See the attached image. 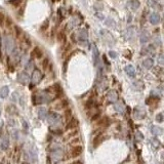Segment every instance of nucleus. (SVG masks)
Wrapping results in <instances>:
<instances>
[{"label":"nucleus","mask_w":164,"mask_h":164,"mask_svg":"<svg viewBox=\"0 0 164 164\" xmlns=\"http://www.w3.org/2000/svg\"><path fill=\"white\" fill-rule=\"evenodd\" d=\"M77 125H78L77 119H75V118H72V119L69 120L68 124H67V129H73V128H75V127H77Z\"/></svg>","instance_id":"obj_19"},{"label":"nucleus","mask_w":164,"mask_h":164,"mask_svg":"<svg viewBox=\"0 0 164 164\" xmlns=\"http://www.w3.org/2000/svg\"><path fill=\"white\" fill-rule=\"evenodd\" d=\"M151 143H152V145L154 146L155 148L159 147V142H158L157 138H152V140H151Z\"/></svg>","instance_id":"obj_32"},{"label":"nucleus","mask_w":164,"mask_h":164,"mask_svg":"<svg viewBox=\"0 0 164 164\" xmlns=\"http://www.w3.org/2000/svg\"><path fill=\"white\" fill-rule=\"evenodd\" d=\"M124 71H125V73H126L127 75L129 76V77L134 78V76H136V69L134 68V66H131V65L126 66V67H125V69H124Z\"/></svg>","instance_id":"obj_11"},{"label":"nucleus","mask_w":164,"mask_h":164,"mask_svg":"<svg viewBox=\"0 0 164 164\" xmlns=\"http://www.w3.org/2000/svg\"><path fill=\"white\" fill-rule=\"evenodd\" d=\"M129 7H130L132 10H136L140 7V5H141V3H140V1L138 0H130L129 1Z\"/></svg>","instance_id":"obj_21"},{"label":"nucleus","mask_w":164,"mask_h":164,"mask_svg":"<svg viewBox=\"0 0 164 164\" xmlns=\"http://www.w3.org/2000/svg\"><path fill=\"white\" fill-rule=\"evenodd\" d=\"M153 64H154L153 59H146L145 61L143 62V66L146 69H151L153 67Z\"/></svg>","instance_id":"obj_23"},{"label":"nucleus","mask_w":164,"mask_h":164,"mask_svg":"<svg viewBox=\"0 0 164 164\" xmlns=\"http://www.w3.org/2000/svg\"><path fill=\"white\" fill-rule=\"evenodd\" d=\"M8 94H9V88H8V86H3L0 88V98H7Z\"/></svg>","instance_id":"obj_18"},{"label":"nucleus","mask_w":164,"mask_h":164,"mask_svg":"<svg viewBox=\"0 0 164 164\" xmlns=\"http://www.w3.org/2000/svg\"><path fill=\"white\" fill-rule=\"evenodd\" d=\"M50 158H52V162H54V163L61 161L64 158L63 148L60 145H54V147L52 148V152H50Z\"/></svg>","instance_id":"obj_2"},{"label":"nucleus","mask_w":164,"mask_h":164,"mask_svg":"<svg viewBox=\"0 0 164 164\" xmlns=\"http://www.w3.org/2000/svg\"><path fill=\"white\" fill-rule=\"evenodd\" d=\"M78 38H79L80 41H87L88 39V33L85 29H81V30L78 32Z\"/></svg>","instance_id":"obj_10"},{"label":"nucleus","mask_w":164,"mask_h":164,"mask_svg":"<svg viewBox=\"0 0 164 164\" xmlns=\"http://www.w3.org/2000/svg\"><path fill=\"white\" fill-rule=\"evenodd\" d=\"M103 141V136L102 134H100V136H98L96 138H94V147H96V146L98 145V144L101 143V142Z\"/></svg>","instance_id":"obj_25"},{"label":"nucleus","mask_w":164,"mask_h":164,"mask_svg":"<svg viewBox=\"0 0 164 164\" xmlns=\"http://www.w3.org/2000/svg\"><path fill=\"white\" fill-rule=\"evenodd\" d=\"M149 21H150V23L152 25H158L160 22V16L158 14H156V12H153L149 16Z\"/></svg>","instance_id":"obj_8"},{"label":"nucleus","mask_w":164,"mask_h":164,"mask_svg":"<svg viewBox=\"0 0 164 164\" xmlns=\"http://www.w3.org/2000/svg\"><path fill=\"white\" fill-rule=\"evenodd\" d=\"M43 78V75L41 71L38 70V69H34L32 73V77H31V85L34 86V85H37Z\"/></svg>","instance_id":"obj_4"},{"label":"nucleus","mask_w":164,"mask_h":164,"mask_svg":"<svg viewBox=\"0 0 164 164\" xmlns=\"http://www.w3.org/2000/svg\"><path fill=\"white\" fill-rule=\"evenodd\" d=\"M33 69V62L32 61H29L28 63L26 64V70H32Z\"/></svg>","instance_id":"obj_33"},{"label":"nucleus","mask_w":164,"mask_h":164,"mask_svg":"<svg viewBox=\"0 0 164 164\" xmlns=\"http://www.w3.org/2000/svg\"><path fill=\"white\" fill-rule=\"evenodd\" d=\"M54 94L49 92L48 90H43V91H37L33 94V103L34 105H40V104H46L52 102L54 98Z\"/></svg>","instance_id":"obj_1"},{"label":"nucleus","mask_w":164,"mask_h":164,"mask_svg":"<svg viewBox=\"0 0 164 164\" xmlns=\"http://www.w3.org/2000/svg\"><path fill=\"white\" fill-rule=\"evenodd\" d=\"M98 116H100V114H98H98H96V115H94V117H92V120L98 119Z\"/></svg>","instance_id":"obj_39"},{"label":"nucleus","mask_w":164,"mask_h":164,"mask_svg":"<svg viewBox=\"0 0 164 164\" xmlns=\"http://www.w3.org/2000/svg\"><path fill=\"white\" fill-rule=\"evenodd\" d=\"M109 54H110V56L112 58V59H116V58H117V54H116L115 52H112V50L109 52Z\"/></svg>","instance_id":"obj_37"},{"label":"nucleus","mask_w":164,"mask_h":164,"mask_svg":"<svg viewBox=\"0 0 164 164\" xmlns=\"http://www.w3.org/2000/svg\"><path fill=\"white\" fill-rule=\"evenodd\" d=\"M156 121L157 122H163L164 121V112L159 113V114L156 116Z\"/></svg>","instance_id":"obj_27"},{"label":"nucleus","mask_w":164,"mask_h":164,"mask_svg":"<svg viewBox=\"0 0 164 164\" xmlns=\"http://www.w3.org/2000/svg\"><path fill=\"white\" fill-rule=\"evenodd\" d=\"M149 38H150V36H149V34H148L147 32H143L141 35V43L142 44H144V43H147L148 41H149Z\"/></svg>","instance_id":"obj_24"},{"label":"nucleus","mask_w":164,"mask_h":164,"mask_svg":"<svg viewBox=\"0 0 164 164\" xmlns=\"http://www.w3.org/2000/svg\"><path fill=\"white\" fill-rule=\"evenodd\" d=\"M151 132H152L153 136H160V134L163 132V129L159 126H152L151 127Z\"/></svg>","instance_id":"obj_20"},{"label":"nucleus","mask_w":164,"mask_h":164,"mask_svg":"<svg viewBox=\"0 0 164 164\" xmlns=\"http://www.w3.org/2000/svg\"><path fill=\"white\" fill-rule=\"evenodd\" d=\"M52 94H54V96H59L60 94H63L62 87H61V85H60L59 83H56V84L52 87Z\"/></svg>","instance_id":"obj_16"},{"label":"nucleus","mask_w":164,"mask_h":164,"mask_svg":"<svg viewBox=\"0 0 164 164\" xmlns=\"http://www.w3.org/2000/svg\"><path fill=\"white\" fill-rule=\"evenodd\" d=\"M6 22H7V26H8V27H9L10 25H12V19H7V20H6Z\"/></svg>","instance_id":"obj_38"},{"label":"nucleus","mask_w":164,"mask_h":164,"mask_svg":"<svg viewBox=\"0 0 164 164\" xmlns=\"http://www.w3.org/2000/svg\"><path fill=\"white\" fill-rule=\"evenodd\" d=\"M32 56L33 58H35V59H40V58H42V56H43V52H42V50L39 48L38 46H36L35 48L33 49L32 50Z\"/></svg>","instance_id":"obj_13"},{"label":"nucleus","mask_w":164,"mask_h":164,"mask_svg":"<svg viewBox=\"0 0 164 164\" xmlns=\"http://www.w3.org/2000/svg\"><path fill=\"white\" fill-rule=\"evenodd\" d=\"M107 98L110 103H116L118 101V92L116 90H110L107 94Z\"/></svg>","instance_id":"obj_7"},{"label":"nucleus","mask_w":164,"mask_h":164,"mask_svg":"<svg viewBox=\"0 0 164 164\" xmlns=\"http://www.w3.org/2000/svg\"><path fill=\"white\" fill-rule=\"evenodd\" d=\"M47 66H48V60L47 59H44L42 62V67H43V70H46Z\"/></svg>","instance_id":"obj_34"},{"label":"nucleus","mask_w":164,"mask_h":164,"mask_svg":"<svg viewBox=\"0 0 164 164\" xmlns=\"http://www.w3.org/2000/svg\"><path fill=\"white\" fill-rule=\"evenodd\" d=\"M8 146H9V138H8V136H3L2 140H1V150L6 151L7 148H8Z\"/></svg>","instance_id":"obj_15"},{"label":"nucleus","mask_w":164,"mask_h":164,"mask_svg":"<svg viewBox=\"0 0 164 164\" xmlns=\"http://www.w3.org/2000/svg\"><path fill=\"white\" fill-rule=\"evenodd\" d=\"M38 117L40 120H45V118L47 117V110L44 107H41V108L38 109Z\"/></svg>","instance_id":"obj_17"},{"label":"nucleus","mask_w":164,"mask_h":164,"mask_svg":"<svg viewBox=\"0 0 164 164\" xmlns=\"http://www.w3.org/2000/svg\"><path fill=\"white\" fill-rule=\"evenodd\" d=\"M134 116L138 119H143L146 116V111L142 108H136V110H134Z\"/></svg>","instance_id":"obj_12"},{"label":"nucleus","mask_w":164,"mask_h":164,"mask_svg":"<svg viewBox=\"0 0 164 164\" xmlns=\"http://www.w3.org/2000/svg\"><path fill=\"white\" fill-rule=\"evenodd\" d=\"M114 109L117 113H120V114H123L125 111V106L122 102H116L114 104Z\"/></svg>","instance_id":"obj_9"},{"label":"nucleus","mask_w":164,"mask_h":164,"mask_svg":"<svg viewBox=\"0 0 164 164\" xmlns=\"http://www.w3.org/2000/svg\"><path fill=\"white\" fill-rule=\"evenodd\" d=\"M21 2L22 0H9V3L14 5V6H19L21 4Z\"/></svg>","instance_id":"obj_29"},{"label":"nucleus","mask_w":164,"mask_h":164,"mask_svg":"<svg viewBox=\"0 0 164 164\" xmlns=\"http://www.w3.org/2000/svg\"><path fill=\"white\" fill-rule=\"evenodd\" d=\"M16 36L19 37V36L22 34V29L20 28V27H18V26H16Z\"/></svg>","instance_id":"obj_35"},{"label":"nucleus","mask_w":164,"mask_h":164,"mask_svg":"<svg viewBox=\"0 0 164 164\" xmlns=\"http://www.w3.org/2000/svg\"><path fill=\"white\" fill-rule=\"evenodd\" d=\"M48 26H49V22H48V20H46V21H44V23L42 24V26H41V30L46 31L47 29H48Z\"/></svg>","instance_id":"obj_28"},{"label":"nucleus","mask_w":164,"mask_h":164,"mask_svg":"<svg viewBox=\"0 0 164 164\" xmlns=\"http://www.w3.org/2000/svg\"><path fill=\"white\" fill-rule=\"evenodd\" d=\"M136 138L138 140V141H142V140H144V136H143V134H142L141 131H136Z\"/></svg>","instance_id":"obj_30"},{"label":"nucleus","mask_w":164,"mask_h":164,"mask_svg":"<svg viewBox=\"0 0 164 164\" xmlns=\"http://www.w3.org/2000/svg\"><path fill=\"white\" fill-rule=\"evenodd\" d=\"M4 21H5V16L3 12H0V26H3L4 25Z\"/></svg>","instance_id":"obj_31"},{"label":"nucleus","mask_w":164,"mask_h":164,"mask_svg":"<svg viewBox=\"0 0 164 164\" xmlns=\"http://www.w3.org/2000/svg\"><path fill=\"white\" fill-rule=\"evenodd\" d=\"M92 54H94V65H98V64L100 63V61H98V48H96V45H94V47H92Z\"/></svg>","instance_id":"obj_22"},{"label":"nucleus","mask_w":164,"mask_h":164,"mask_svg":"<svg viewBox=\"0 0 164 164\" xmlns=\"http://www.w3.org/2000/svg\"><path fill=\"white\" fill-rule=\"evenodd\" d=\"M75 164H82V163H81V162H76Z\"/></svg>","instance_id":"obj_40"},{"label":"nucleus","mask_w":164,"mask_h":164,"mask_svg":"<svg viewBox=\"0 0 164 164\" xmlns=\"http://www.w3.org/2000/svg\"><path fill=\"white\" fill-rule=\"evenodd\" d=\"M81 153H82V147L81 146H76L71 151V156L72 157H78L79 155H81Z\"/></svg>","instance_id":"obj_14"},{"label":"nucleus","mask_w":164,"mask_h":164,"mask_svg":"<svg viewBox=\"0 0 164 164\" xmlns=\"http://www.w3.org/2000/svg\"><path fill=\"white\" fill-rule=\"evenodd\" d=\"M0 116H1V106H0Z\"/></svg>","instance_id":"obj_41"},{"label":"nucleus","mask_w":164,"mask_h":164,"mask_svg":"<svg viewBox=\"0 0 164 164\" xmlns=\"http://www.w3.org/2000/svg\"><path fill=\"white\" fill-rule=\"evenodd\" d=\"M29 80H30V77H29V74L27 72H21L18 75V81L23 85H26L29 83Z\"/></svg>","instance_id":"obj_6"},{"label":"nucleus","mask_w":164,"mask_h":164,"mask_svg":"<svg viewBox=\"0 0 164 164\" xmlns=\"http://www.w3.org/2000/svg\"><path fill=\"white\" fill-rule=\"evenodd\" d=\"M109 123H110V121H109V119L107 117H105L104 119H102V121H100V125H102V126L104 127L108 126Z\"/></svg>","instance_id":"obj_26"},{"label":"nucleus","mask_w":164,"mask_h":164,"mask_svg":"<svg viewBox=\"0 0 164 164\" xmlns=\"http://www.w3.org/2000/svg\"><path fill=\"white\" fill-rule=\"evenodd\" d=\"M3 46L7 54H12L14 49V40L12 36L6 35L3 38Z\"/></svg>","instance_id":"obj_3"},{"label":"nucleus","mask_w":164,"mask_h":164,"mask_svg":"<svg viewBox=\"0 0 164 164\" xmlns=\"http://www.w3.org/2000/svg\"><path fill=\"white\" fill-rule=\"evenodd\" d=\"M158 62H159V64L164 65V56H163V54H161V56L158 58Z\"/></svg>","instance_id":"obj_36"},{"label":"nucleus","mask_w":164,"mask_h":164,"mask_svg":"<svg viewBox=\"0 0 164 164\" xmlns=\"http://www.w3.org/2000/svg\"><path fill=\"white\" fill-rule=\"evenodd\" d=\"M61 116L58 113L52 112L50 114L47 115V121H48L49 125H58L61 123Z\"/></svg>","instance_id":"obj_5"}]
</instances>
